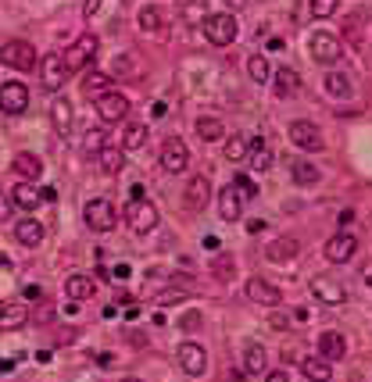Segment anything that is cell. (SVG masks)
<instances>
[{"label":"cell","mask_w":372,"mask_h":382,"mask_svg":"<svg viewBox=\"0 0 372 382\" xmlns=\"http://www.w3.org/2000/svg\"><path fill=\"white\" fill-rule=\"evenodd\" d=\"M201 29H204V40L215 43V47H229V43L236 40V18L226 15V11L208 15V18L201 22Z\"/></svg>","instance_id":"obj_1"},{"label":"cell","mask_w":372,"mask_h":382,"mask_svg":"<svg viewBox=\"0 0 372 382\" xmlns=\"http://www.w3.org/2000/svg\"><path fill=\"white\" fill-rule=\"evenodd\" d=\"M126 221H129V229H133L136 236H147V233L158 229L162 211H158V204H150V200H133L129 211H126Z\"/></svg>","instance_id":"obj_2"},{"label":"cell","mask_w":372,"mask_h":382,"mask_svg":"<svg viewBox=\"0 0 372 382\" xmlns=\"http://www.w3.org/2000/svg\"><path fill=\"white\" fill-rule=\"evenodd\" d=\"M0 61H4L8 68H18V72H33L36 68V47L29 40H11L0 47Z\"/></svg>","instance_id":"obj_3"},{"label":"cell","mask_w":372,"mask_h":382,"mask_svg":"<svg viewBox=\"0 0 372 382\" xmlns=\"http://www.w3.org/2000/svg\"><path fill=\"white\" fill-rule=\"evenodd\" d=\"M287 136H290V143L294 147H301V150H308V154H315V150H322L326 147V140H322V129L315 122H290V129H287Z\"/></svg>","instance_id":"obj_4"},{"label":"cell","mask_w":372,"mask_h":382,"mask_svg":"<svg viewBox=\"0 0 372 382\" xmlns=\"http://www.w3.org/2000/svg\"><path fill=\"white\" fill-rule=\"evenodd\" d=\"M69 79V65H65V54H43V65H40V86L47 93H57Z\"/></svg>","instance_id":"obj_5"},{"label":"cell","mask_w":372,"mask_h":382,"mask_svg":"<svg viewBox=\"0 0 372 382\" xmlns=\"http://www.w3.org/2000/svg\"><path fill=\"white\" fill-rule=\"evenodd\" d=\"M97 50H101V40L93 36V33H83L79 40H72V47H69V54H65V65H69V72H76V68H86L93 57H97Z\"/></svg>","instance_id":"obj_6"},{"label":"cell","mask_w":372,"mask_h":382,"mask_svg":"<svg viewBox=\"0 0 372 382\" xmlns=\"http://www.w3.org/2000/svg\"><path fill=\"white\" fill-rule=\"evenodd\" d=\"M83 218H86V226H90L93 233H111L115 221H118L111 200H104V197H101V200H90V204L83 207Z\"/></svg>","instance_id":"obj_7"},{"label":"cell","mask_w":372,"mask_h":382,"mask_svg":"<svg viewBox=\"0 0 372 382\" xmlns=\"http://www.w3.org/2000/svg\"><path fill=\"white\" fill-rule=\"evenodd\" d=\"M176 361H179V368L186 375H194V379L208 372V354H204L201 343H179L176 346Z\"/></svg>","instance_id":"obj_8"},{"label":"cell","mask_w":372,"mask_h":382,"mask_svg":"<svg viewBox=\"0 0 372 382\" xmlns=\"http://www.w3.org/2000/svg\"><path fill=\"white\" fill-rule=\"evenodd\" d=\"M162 168L165 172H172V175H179V172H186V165H190V150H186V143L179 140V136H169L165 143H162Z\"/></svg>","instance_id":"obj_9"},{"label":"cell","mask_w":372,"mask_h":382,"mask_svg":"<svg viewBox=\"0 0 372 382\" xmlns=\"http://www.w3.org/2000/svg\"><path fill=\"white\" fill-rule=\"evenodd\" d=\"M308 47H312V57L319 61V65H336V61H340V36L326 33V29H319V33H312V40H308Z\"/></svg>","instance_id":"obj_10"},{"label":"cell","mask_w":372,"mask_h":382,"mask_svg":"<svg viewBox=\"0 0 372 382\" xmlns=\"http://www.w3.org/2000/svg\"><path fill=\"white\" fill-rule=\"evenodd\" d=\"M208 204H211V179L208 175H194L190 182H186V211L201 214Z\"/></svg>","instance_id":"obj_11"},{"label":"cell","mask_w":372,"mask_h":382,"mask_svg":"<svg viewBox=\"0 0 372 382\" xmlns=\"http://www.w3.org/2000/svg\"><path fill=\"white\" fill-rule=\"evenodd\" d=\"M29 108V86L25 82H4L0 86V111L4 115H22Z\"/></svg>","instance_id":"obj_12"},{"label":"cell","mask_w":372,"mask_h":382,"mask_svg":"<svg viewBox=\"0 0 372 382\" xmlns=\"http://www.w3.org/2000/svg\"><path fill=\"white\" fill-rule=\"evenodd\" d=\"M50 118H54L57 136H61V140H69V136H72V122H76V108H72V101H69V97H54V104H50Z\"/></svg>","instance_id":"obj_13"},{"label":"cell","mask_w":372,"mask_h":382,"mask_svg":"<svg viewBox=\"0 0 372 382\" xmlns=\"http://www.w3.org/2000/svg\"><path fill=\"white\" fill-rule=\"evenodd\" d=\"M355 250H358V236H351V233H336V236L326 243V258H329L333 265H344V261L355 258Z\"/></svg>","instance_id":"obj_14"},{"label":"cell","mask_w":372,"mask_h":382,"mask_svg":"<svg viewBox=\"0 0 372 382\" xmlns=\"http://www.w3.org/2000/svg\"><path fill=\"white\" fill-rule=\"evenodd\" d=\"M97 115H101V122H122L129 115V97H122V93H104V97L97 101Z\"/></svg>","instance_id":"obj_15"},{"label":"cell","mask_w":372,"mask_h":382,"mask_svg":"<svg viewBox=\"0 0 372 382\" xmlns=\"http://www.w3.org/2000/svg\"><path fill=\"white\" fill-rule=\"evenodd\" d=\"M272 93H276L279 101L297 97V93H301V75L294 68H276L272 72Z\"/></svg>","instance_id":"obj_16"},{"label":"cell","mask_w":372,"mask_h":382,"mask_svg":"<svg viewBox=\"0 0 372 382\" xmlns=\"http://www.w3.org/2000/svg\"><path fill=\"white\" fill-rule=\"evenodd\" d=\"M240 214H243L240 189H236V186H222V189H219V218H222V221H240Z\"/></svg>","instance_id":"obj_17"},{"label":"cell","mask_w":372,"mask_h":382,"mask_svg":"<svg viewBox=\"0 0 372 382\" xmlns=\"http://www.w3.org/2000/svg\"><path fill=\"white\" fill-rule=\"evenodd\" d=\"M247 297L255 304H265V307H279V300H283V293L265 279H247Z\"/></svg>","instance_id":"obj_18"},{"label":"cell","mask_w":372,"mask_h":382,"mask_svg":"<svg viewBox=\"0 0 372 382\" xmlns=\"http://www.w3.org/2000/svg\"><path fill=\"white\" fill-rule=\"evenodd\" d=\"M11 200H15L22 211H36V207L43 204V193L36 189V182H15V189H11Z\"/></svg>","instance_id":"obj_19"},{"label":"cell","mask_w":372,"mask_h":382,"mask_svg":"<svg viewBox=\"0 0 372 382\" xmlns=\"http://www.w3.org/2000/svg\"><path fill=\"white\" fill-rule=\"evenodd\" d=\"M243 372H251V375H265L269 372V350L262 343H247L243 346Z\"/></svg>","instance_id":"obj_20"},{"label":"cell","mask_w":372,"mask_h":382,"mask_svg":"<svg viewBox=\"0 0 372 382\" xmlns=\"http://www.w3.org/2000/svg\"><path fill=\"white\" fill-rule=\"evenodd\" d=\"M312 293H315L322 304H344V300H348L344 286H340L336 279H312Z\"/></svg>","instance_id":"obj_21"},{"label":"cell","mask_w":372,"mask_h":382,"mask_svg":"<svg viewBox=\"0 0 372 382\" xmlns=\"http://www.w3.org/2000/svg\"><path fill=\"white\" fill-rule=\"evenodd\" d=\"M29 325V307L25 304H4L0 307V329L4 332H15V329H25Z\"/></svg>","instance_id":"obj_22"},{"label":"cell","mask_w":372,"mask_h":382,"mask_svg":"<svg viewBox=\"0 0 372 382\" xmlns=\"http://www.w3.org/2000/svg\"><path fill=\"white\" fill-rule=\"evenodd\" d=\"M194 133H197L204 143H219V140L226 136V125H222V118H215V115H201V118L194 122Z\"/></svg>","instance_id":"obj_23"},{"label":"cell","mask_w":372,"mask_h":382,"mask_svg":"<svg viewBox=\"0 0 372 382\" xmlns=\"http://www.w3.org/2000/svg\"><path fill=\"white\" fill-rule=\"evenodd\" d=\"M15 172L25 179V182H36L40 175H43V161H40V157L36 154H29V150H22V154H15Z\"/></svg>","instance_id":"obj_24"},{"label":"cell","mask_w":372,"mask_h":382,"mask_svg":"<svg viewBox=\"0 0 372 382\" xmlns=\"http://www.w3.org/2000/svg\"><path fill=\"white\" fill-rule=\"evenodd\" d=\"M15 240L22 247H40L43 243V226H40L36 218H22L18 226H15Z\"/></svg>","instance_id":"obj_25"},{"label":"cell","mask_w":372,"mask_h":382,"mask_svg":"<svg viewBox=\"0 0 372 382\" xmlns=\"http://www.w3.org/2000/svg\"><path fill=\"white\" fill-rule=\"evenodd\" d=\"M319 354H322L326 361L348 358V343H344V336H340V332H322V336H319Z\"/></svg>","instance_id":"obj_26"},{"label":"cell","mask_w":372,"mask_h":382,"mask_svg":"<svg viewBox=\"0 0 372 382\" xmlns=\"http://www.w3.org/2000/svg\"><path fill=\"white\" fill-rule=\"evenodd\" d=\"M294 254H297V240L294 236H279V240L265 243V258L269 261H290Z\"/></svg>","instance_id":"obj_27"},{"label":"cell","mask_w":372,"mask_h":382,"mask_svg":"<svg viewBox=\"0 0 372 382\" xmlns=\"http://www.w3.org/2000/svg\"><path fill=\"white\" fill-rule=\"evenodd\" d=\"M247 161H251L255 172H269V168H272V150L265 147L262 136H251V150H247Z\"/></svg>","instance_id":"obj_28"},{"label":"cell","mask_w":372,"mask_h":382,"mask_svg":"<svg viewBox=\"0 0 372 382\" xmlns=\"http://www.w3.org/2000/svg\"><path fill=\"white\" fill-rule=\"evenodd\" d=\"M83 93H86V97H93V104H97L104 93H111V75H104V72H90V75L83 79Z\"/></svg>","instance_id":"obj_29"},{"label":"cell","mask_w":372,"mask_h":382,"mask_svg":"<svg viewBox=\"0 0 372 382\" xmlns=\"http://www.w3.org/2000/svg\"><path fill=\"white\" fill-rule=\"evenodd\" d=\"M65 297H72V300H90V297H93V279H86V275H69V279H65Z\"/></svg>","instance_id":"obj_30"},{"label":"cell","mask_w":372,"mask_h":382,"mask_svg":"<svg viewBox=\"0 0 372 382\" xmlns=\"http://www.w3.org/2000/svg\"><path fill=\"white\" fill-rule=\"evenodd\" d=\"M147 143V125L143 122H129L122 129V150H140Z\"/></svg>","instance_id":"obj_31"},{"label":"cell","mask_w":372,"mask_h":382,"mask_svg":"<svg viewBox=\"0 0 372 382\" xmlns=\"http://www.w3.org/2000/svg\"><path fill=\"white\" fill-rule=\"evenodd\" d=\"M301 372L312 379V382H329L333 379V372H329V361L326 358H304L301 361Z\"/></svg>","instance_id":"obj_32"},{"label":"cell","mask_w":372,"mask_h":382,"mask_svg":"<svg viewBox=\"0 0 372 382\" xmlns=\"http://www.w3.org/2000/svg\"><path fill=\"white\" fill-rule=\"evenodd\" d=\"M326 93H329V97H336V101H348L351 97V79L344 72H329L326 75Z\"/></svg>","instance_id":"obj_33"},{"label":"cell","mask_w":372,"mask_h":382,"mask_svg":"<svg viewBox=\"0 0 372 382\" xmlns=\"http://www.w3.org/2000/svg\"><path fill=\"white\" fill-rule=\"evenodd\" d=\"M247 150H251V136H243V133H233L229 140H226V157L233 165H240L243 157H247Z\"/></svg>","instance_id":"obj_34"},{"label":"cell","mask_w":372,"mask_h":382,"mask_svg":"<svg viewBox=\"0 0 372 382\" xmlns=\"http://www.w3.org/2000/svg\"><path fill=\"white\" fill-rule=\"evenodd\" d=\"M104 147H108V143H104V125H93V129H86V136H83V154H86V157H101Z\"/></svg>","instance_id":"obj_35"},{"label":"cell","mask_w":372,"mask_h":382,"mask_svg":"<svg viewBox=\"0 0 372 382\" xmlns=\"http://www.w3.org/2000/svg\"><path fill=\"white\" fill-rule=\"evenodd\" d=\"M211 275L219 282H233L236 279V258H229V254H219V258L211 261Z\"/></svg>","instance_id":"obj_36"},{"label":"cell","mask_w":372,"mask_h":382,"mask_svg":"<svg viewBox=\"0 0 372 382\" xmlns=\"http://www.w3.org/2000/svg\"><path fill=\"white\" fill-rule=\"evenodd\" d=\"M122 165H126V150H118V147H104V150H101V168H104L108 175H118Z\"/></svg>","instance_id":"obj_37"},{"label":"cell","mask_w":372,"mask_h":382,"mask_svg":"<svg viewBox=\"0 0 372 382\" xmlns=\"http://www.w3.org/2000/svg\"><path fill=\"white\" fill-rule=\"evenodd\" d=\"M136 22H140L143 33H158V29H162V11L154 8V4H143L140 15H136Z\"/></svg>","instance_id":"obj_38"},{"label":"cell","mask_w":372,"mask_h":382,"mask_svg":"<svg viewBox=\"0 0 372 382\" xmlns=\"http://www.w3.org/2000/svg\"><path fill=\"white\" fill-rule=\"evenodd\" d=\"M247 75H251L255 82H269V79H272L269 61H265L262 54H251V57H247Z\"/></svg>","instance_id":"obj_39"},{"label":"cell","mask_w":372,"mask_h":382,"mask_svg":"<svg viewBox=\"0 0 372 382\" xmlns=\"http://www.w3.org/2000/svg\"><path fill=\"white\" fill-rule=\"evenodd\" d=\"M294 179H297L301 186H315L322 175H319V168H315V165H308V161H297V165H294Z\"/></svg>","instance_id":"obj_40"},{"label":"cell","mask_w":372,"mask_h":382,"mask_svg":"<svg viewBox=\"0 0 372 382\" xmlns=\"http://www.w3.org/2000/svg\"><path fill=\"white\" fill-rule=\"evenodd\" d=\"M308 11H312L315 18H329L333 11H340V4H336V0H312V4H308Z\"/></svg>","instance_id":"obj_41"},{"label":"cell","mask_w":372,"mask_h":382,"mask_svg":"<svg viewBox=\"0 0 372 382\" xmlns=\"http://www.w3.org/2000/svg\"><path fill=\"white\" fill-rule=\"evenodd\" d=\"M201 322H204V318H201V311H186L176 325H179L183 332H197V329H201Z\"/></svg>","instance_id":"obj_42"},{"label":"cell","mask_w":372,"mask_h":382,"mask_svg":"<svg viewBox=\"0 0 372 382\" xmlns=\"http://www.w3.org/2000/svg\"><path fill=\"white\" fill-rule=\"evenodd\" d=\"M290 322H294V314H283V311H272V314H269V325H272V329H279V332L294 329Z\"/></svg>","instance_id":"obj_43"},{"label":"cell","mask_w":372,"mask_h":382,"mask_svg":"<svg viewBox=\"0 0 372 382\" xmlns=\"http://www.w3.org/2000/svg\"><path fill=\"white\" fill-rule=\"evenodd\" d=\"M183 297H186V293L179 290V286H169V290H162V293H158V304H162V307H172V304H179Z\"/></svg>","instance_id":"obj_44"},{"label":"cell","mask_w":372,"mask_h":382,"mask_svg":"<svg viewBox=\"0 0 372 382\" xmlns=\"http://www.w3.org/2000/svg\"><path fill=\"white\" fill-rule=\"evenodd\" d=\"M233 186L240 189V197H243V200H251V197L258 193V186H255L251 179H247V175H236V179H233Z\"/></svg>","instance_id":"obj_45"},{"label":"cell","mask_w":372,"mask_h":382,"mask_svg":"<svg viewBox=\"0 0 372 382\" xmlns=\"http://www.w3.org/2000/svg\"><path fill=\"white\" fill-rule=\"evenodd\" d=\"M50 318H54V304H40V311H36V322H40V325H47Z\"/></svg>","instance_id":"obj_46"},{"label":"cell","mask_w":372,"mask_h":382,"mask_svg":"<svg viewBox=\"0 0 372 382\" xmlns=\"http://www.w3.org/2000/svg\"><path fill=\"white\" fill-rule=\"evenodd\" d=\"M8 218H11V197H4V193H0V226H4Z\"/></svg>","instance_id":"obj_47"},{"label":"cell","mask_w":372,"mask_h":382,"mask_svg":"<svg viewBox=\"0 0 372 382\" xmlns=\"http://www.w3.org/2000/svg\"><path fill=\"white\" fill-rule=\"evenodd\" d=\"M362 25H365V15L358 11V18H348V33L355 36V33H362Z\"/></svg>","instance_id":"obj_48"},{"label":"cell","mask_w":372,"mask_h":382,"mask_svg":"<svg viewBox=\"0 0 372 382\" xmlns=\"http://www.w3.org/2000/svg\"><path fill=\"white\" fill-rule=\"evenodd\" d=\"M265 382H290V375L283 368H276V372H265Z\"/></svg>","instance_id":"obj_49"},{"label":"cell","mask_w":372,"mask_h":382,"mask_svg":"<svg viewBox=\"0 0 372 382\" xmlns=\"http://www.w3.org/2000/svg\"><path fill=\"white\" fill-rule=\"evenodd\" d=\"M25 297H29V300H43V293H40V286H25Z\"/></svg>","instance_id":"obj_50"},{"label":"cell","mask_w":372,"mask_h":382,"mask_svg":"<svg viewBox=\"0 0 372 382\" xmlns=\"http://www.w3.org/2000/svg\"><path fill=\"white\" fill-rule=\"evenodd\" d=\"M97 11H101L97 0H86V4H83V15H97Z\"/></svg>","instance_id":"obj_51"},{"label":"cell","mask_w":372,"mask_h":382,"mask_svg":"<svg viewBox=\"0 0 372 382\" xmlns=\"http://www.w3.org/2000/svg\"><path fill=\"white\" fill-rule=\"evenodd\" d=\"M122 382H143V379H122Z\"/></svg>","instance_id":"obj_52"},{"label":"cell","mask_w":372,"mask_h":382,"mask_svg":"<svg viewBox=\"0 0 372 382\" xmlns=\"http://www.w3.org/2000/svg\"><path fill=\"white\" fill-rule=\"evenodd\" d=\"M369 286H372V275H369Z\"/></svg>","instance_id":"obj_53"}]
</instances>
